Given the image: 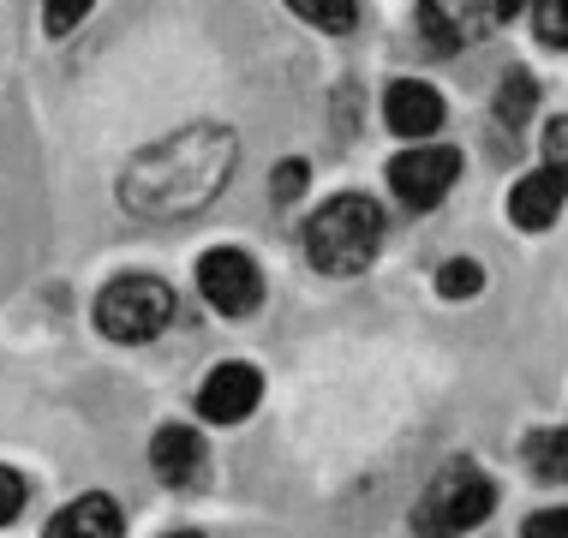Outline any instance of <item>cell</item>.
Listing matches in <instances>:
<instances>
[{
    "label": "cell",
    "mask_w": 568,
    "mask_h": 538,
    "mask_svg": "<svg viewBox=\"0 0 568 538\" xmlns=\"http://www.w3.org/2000/svg\"><path fill=\"white\" fill-rule=\"evenodd\" d=\"M227 168H234V138L216 126H192L180 138L156 144L150 156H138V168L126 174V204L138 215H192L197 204L222 192Z\"/></svg>",
    "instance_id": "6da1fadb"
},
{
    "label": "cell",
    "mask_w": 568,
    "mask_h": 538,
    "mask_svg": "<svg viewBox=\"0 0 568 538\" xmlns=\"http://www.w3.org/2000/svg\"><path fill=\"white\" fill-rule=\"evenodd\" d=\"M383 245V215L372 197H329L324 210L312 215V227H305V257H312L324 275H359L372 270Z\"/></svg>",
    "instance_id": "7a4b0ae2"
},
{
    "label": "cell",
    "mask_w": 568,
    "mask_h": 538,
    "mask_svg": "<svg viewBox=\"0 0 568 538\" xmlns=\"http://www.w3.org/2000/svg\"><path fill=\"white\" fill-rule=\"evenodd\" d=\"M490 509H497V485H490L479 467H449V473H437L432 490L419 497V509H413V532L460 538V532L479 527Z\"/></svg>",
    "instance_id": "3957f363"
},
{
    "label": "cell",
    "mask_w": 568,
    "mask_h": 538,
    "mask_svg": "<svg viewBox=\"0 0 568 538\" xmlns=\"http://www.w3.org/2000/svg\"><path fill=\"white\" fill-rule=\"evenodd\" d=\"M97 323L114 342H150L174 323V287L156 275H120L97 294Z\"/></svg>",
    "instance_id": "277c9868"
},
{
    "label": "cell",
    "mask_w": 568,
    "mask_h": 538,
    "mask_svg": "<svg viewBox=\"0 0 568 538\" xmlns=\"http://www.w3.org/2000/svg\"><path fill=\"white\" fill-rule=\"evenodd\" d=\"M520 12V0H419V30L443 54L473 49L490 30H503Z\"/></svg>",
    "instance_id": "5b68a950"
},
{
    "label": "cell",
    "mask_w": 568,
    "mask_h": 538,
    "mask_svg": "<svg viewBox=\"0 0 568 538\" xmlns=\"http://www.w3.org/2000/svg\"><path fill=\"white\" fill-rule=\"evenodd\" d=\"M460 174V156L449 144H419V150H402V156L389 162V192L402 197L407 210H437L443 197H449Z\"/></svg>",
    "instance_id": "8992f818"
},
{
    "label": "cell",
    "mask_w": 568,
    "mask_h": 538,
    "mask_svg": "<svg viewBox=\"0 0 568 538\" xmlns=\"http://www.w3.org/2000/svg\"><path fill=\"white\" fill-rule=\"evenodd\" d=\"M197 287H204V300L216 305L222 317H245L264 300V275H257V264L245 252H234V245H216V252L197 257Z\"/></svg>",
    "instance_id": "52a82bcc"
},
{
    "label": "cell",
    "mask_w": 568,
    "mask_h": 538,
    "mask_svg": "<svg viewBox=\"0 0 568 538\" xmlns=\"http://www.w3.org/2000/svg\"><path fill=\"white\" fill-rule=\"evenodd\" d=\"M257 402H264V377H257L252 365H216V372L204 377V389H197V413H204L210 425H240Z\"/></svg>",
    "instance_id": "ba28073f"
},
{
    "label": "cell",
    "mask_w": 568,
    "mask_h": 538,
    "mask_svg": "<svg viewBox=\"0 0 568 538\" xmlns=\"http://www.w3.org/2000/svg\"><path fill=\"white\" fill-rule=\"evenodd\" d=\"M383 120L402 138H432L443 126V97L425 79H395L389 97H383Z\"/></svg>",
    "instance_id": "9c48e42d"
},
{
    "label": "cell",
    "mask_w": 568,
    "mask_h": 538,
    "mask_svg": "<svg viewBox=\"0 0 568 538\" xmlns=\"http://www.w3.org/2000/svg\"><path fill=\"white\" fill-rule=\"evenodd\" d=\"M150 467H156V479L174 485V490L197 485L204 479V437L186 425H162L156 443H150Z\"/></svg>",
    "instance_id": "30bf717a"
},
{
    "label": "cell",
    "mask_w": 568,
    "mask_h": 538,
    "mask_svg": "<svg viewBox=\"0 0 568 538\" xmlns=\"http://www.w3.org/2000/svg\"><path fill=\"white\" fill-rule=\"evenodd\" d=\"M562 197H568V180L557 174V168L520 174V180H515V192H509V222H515V227H532V234H539V227L557 222Z\"/></svg>",
    "instance_id": "8fae6325"
},
{
    "label": "cell",
    "mask_w": 568,
    "mask_h": 538,
    "mask_svg": "<svg viewBox=\"0 0 568 538\" xmlns=\"http://www.w3.org/2000/svg\"><path fill=\"white\" fill-rule=\"evenodd\" d=\"M42 538H120V509L114 497H79L72 509H60Z\"/></svg>",
    "instance_id": "7c38bea8"
},
{
    "label": "cell",
    "mask_w": 568,
    "mask_h": 538,
    "mask_svg": "<svg viewBox=\"0 0 568 538\" xmlns=\"http://www.w3.org/2000/svg\"><path fill=\"white\" fill-rule=\"evenodd\" d=\"M527 460H532V473H539L545 485H568V425L539 430V437L527 443Z\"/></svg>",
    "instance_id": "4fadbf2b"
},
{
    "label": "cell",
    "mask_w": 568,
    "mask_h": 538,
    "mask_svg": "<svg viewBox=\"0 0 568 538\" xmlns=\"http://www.w3.org/2000/svg\"><path fill=\"white\" fill-rule=\"evenodd\" d=\"M312 30H329V37H347L359 24V0H287Z\"/></svg>",
    "instance_id": "5bb4252c"
},
{
    "label": "cell",
    "mask_w": 568,
    "mask_h": 538,
    "mask_svg": "<svg viewBox=\"0 0 568 538\" xmlns=\"http://www.w3.org/2000/svg\"><path fill=\"white\" fill-rule=\"evenodd\" d=\"M532 108H539V84H532L527 72H509L503 90H497V120H503V126H527Z\"/></svg>",
    "instance_id": "9a60e30c"
},
{
    "label": "cell",
    "mask_w": 568,
    "mask_h": 538,
    "mask_svg": "<svg viewBox=\"0 0 568 538\" xmlns=\"http://www.w3.org/2000/svg\"><path fill=\"white\" fill-rule=\"evenodd\" d=\"M485 287V270L473 264V257H449V264L437 270V294L443 300H473Z\"/></svg>",
    "instance_id": "2e32d148"
},
{
    "label": "cell",
    "mask_w": 568,
    "mask_h": 538,
    "mask_svg": "<svg viewBox=\"0 0 568 538\" xmlns=\"http://www.w3.org/2000/svg\"><path fill=\"white\" fill-rule=\"evenodd\" d=\"M532 30H539L545 49H568V0H539V12H532Z\"/></svg>",
    "instance_id": "e0dca14e"
},
{
    "label": "cell",
    "mask_w": 568,
    "mask_h": 538,
    "mask_svg": "<svg viewBox=\"0 0 568 538\" xmlns=\"http://www.w3.org/2000/svg\"><path fill=\"white\" fill-rule=\"evenodd\" d=\"M305 180H312V168H305L300 156H287V162H282V168H275V174H270V192L282 197V204H294V197L305 192Z\"/></svg>",
    "instance_id": "ac0fdd59"
},
{
    "label": "cell",
    "mask_w": 568,
    "mask_h": 538,
    "mask_svg": "<svg viewBox=\"0 0 568 538\" xmlns=\"http://www.w3.org/2000/svg\"><path fill=\"white\" fill-rule=\"evenodd\" d=\"M90 7H97V0H42V12H49V30H54V37H67V30L79 24V19H90Z\"/></svg>",
    "instance_id": "d6986e66"
},
{
    "label": "cell",
    "mask_w": 568,
    "mask_h": 538,
    "mask_svg": "<svg viewBox=\"0 0 568 538\" xmlns=\"http://www.w3.org/2000/svg\"><path fill=\"white\" fill-rule=\"evenodd\" d=\"M19 515H24V479L12 467H0V527H12Z\"/></svg>",
    "instance_id": "ffe728a7"
},
{
    "label": "cell",
    "mask_w": 568,
    "mask_h": 538,
    "mask_svg": "<svg viewBox=\"0 0 568 538\" xmlns=\"http://www.w3.org/2000/svg\"><path fill=\"white\" fill-rule=\"evenodd\" d=\"M527 538H568V509H539L527 520Z\"/></svg>",
    "instance_id": "44dd1931"
},
{
    "label": "cell",
    "mask_w": 568,
    "mask_h": 538,
    "mask_svg": "<svg viewBox=\"0 0 568 538\" xmlns=\"http://www.w3.org/2000/svg\"><path fill=\"white\" fill-rule=\"evenodd\" d=\"M545 162L557 168V174L568 180V120H557V126L545 132Z\"/></svg>",
    "instance_id": "7402d4cb"
},
{
    "label": "cell",
    "mask_w": 568,
    "mask_h": 538,
    "mask_svg": "<svg viewBox=\"0 0 568 538\" xmlns=\"http://www.w3.org/2000/svg\"><path fill=\"white\" fill-rule=\"evenodd\" d=\"M168 538H204V532H168Z\"/></svg>",
    "instance_id": "603a6c76"
}]
</instances>
